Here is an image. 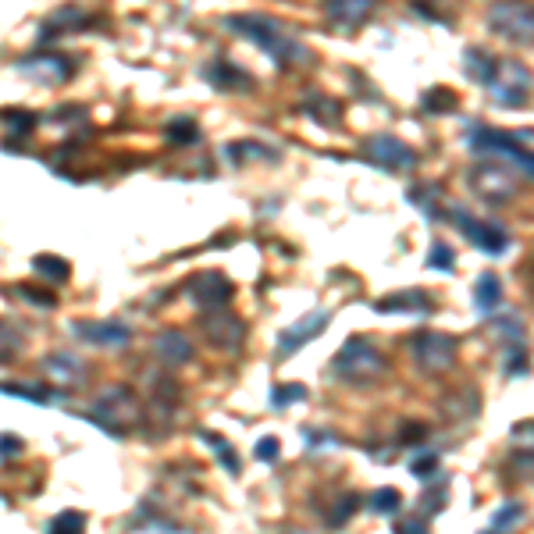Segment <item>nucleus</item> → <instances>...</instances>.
Returning <instances> with one entry per match:
<instances>
[{"label": "nucleus", "mask_w": 534, "mask_h": 534, "mask_svg": "<svg viewBox=\"0 0 534 534\" xmlns=\"http://www.w3.org/2000/svg\"><path fill=\"white\" fill-rule=\"evenodd\" d=\"M225 25L232 33H239L243 40H250L253 47L264 50L271 61L278 65H296V61H307V47H303L296 36H289L275 18H264V15H228Z\"/></svg>", "instance_id": "nucleus-1"}, {"label": "nucleus", "mask_w": 534, "mask_h": 534, "mask_svg": "<svg viewBox=\"0 0 534 534\" xmlns=\"http://www.w3.org/2000/svg\"><path fill=\"white\" fill-rule=\"evenodd\" d=\"M86 421L97 424V428L107 431L111 438H125L136 431L139 421H143V406H139L132 389L114 385V389L100 392V396L93 399V406L86 410Z\"/></svg>", "instance_id": "nucleus-2"}, {"label": "nucleus", "mask_w": 534, "mask_h": 534, "mask_svg": "<svg viewBox=\"0 0 534 534\" xmlns=\"http://www.w3.org/2000/svg\"><path fill=\"white\" fill-rule=\"evenodd\" d=\"M385 371H389L385 353L371 339H360V335H353L335 353V374L342 381H349V385H374L378 378H385Z\"/></svg>", "instance_id": "nucleus-3"}, {"label": "nucleus", "mask_w": 534, "mask_h": 534, "mask_svg": "<svg viewBox=\"0 0 534 534\" xmlns=\"http://www.w3.org/2000/svg\"><path fill=\"white\" fill-rule=\"evenodd\" d=\"M470 150H478V154H499L506 157V164H513L517 171H524L527 178H534V154L524 146V139L513 136V132H502V129H470L467 136Z\"/></svg>", "instance_id": "nucleus-4"}, {"label": "nucleus", "mask_w": 534, "mask_h": 534, "mask_svg": "<svg viewBox=\"0 0 534 534\" xmlns=\"http://www.w3.org/2000/svg\"><path fill=\"white\" fill-rule=\"evenodd\" d=\"M488 29L502 40L531 43L534 40V4L527 0H495L488 8Z\"/></svg>", "instance_id": "nucleus-5"}, {"label": "nucleus", "mask_w": 534, "mask_h": 534, "mask_svg": "<svg viewBox=\"0 0 534 534\" xmlns=\"http://www.w3.org/2000/svg\"><path fill=\"white\" fill-rule=\"evenodd\" d=\"M531 86H534V75L527 72L524 61L517 57H506L495 65V79L488 82L492 89V97L499 100V107H524L527 97H531Z\"/></svg>", "instance_id": "nucleus-6"}, {"label": "nucleus", "mask_w": 534, "mask_h": 534, "mask_svg": "<svg viewBox=\"0 0 534 534\" xmlns=\"http://www.w3.org/2000/svg\"><path fill=\"white\" fill-rule=\"evenodd\" d=\"M200 332L207 335L214 349L221 353H235V349L246 342V324L239 314H232L228 307H214V310H200Z\"/></svg>", "instance_id": "nucleus-7"}, {"label": "nucleus", "mask_w": 534, "mask_h": 534, "mask_svg": "<svg viewBox=\"0 0 534 534\" xmlns=\"http://www.w3.org/2000/svg\"><path fill=\"white\" fill-rule=\"evenodd\" d=\"M15 72L25 75V79L40 82V86H65L75 75V61L65 54H54V50H33L29 57L18 61Z\"/></svg>", "instance_id": "nucleus-8"}, {"label": "nucleus", "mask_w": 534, "mask_h": 534, "mask_svg": "<svg viewBox=\"0 0 534 534\" xmlns=\"http://www.w3.org/2000/svg\"><path fill=\"white\" fill-rule=\"evenodd\" d=\"M410 353H413L417 371L445 374L456 364V339H449V335H442V332H421V335H413Z\"/></svg>", "instance_id": "nucleus-9"}, {"label": "nucleus", "mask_w": 534, "mask_h": 534, "mask_svg": "<svg viewBox=\"0 0 534 534\" xmlns=\"http://www.w3.org/2000/svg\"><path fill=\"white\" fill-rule=\"evenodd\" d=\"M364 154L371 164H378L381 171H392V175H403L417 164V150L403 139L389 136V132H378L364 143Z\"/></svg>", "instance_id": "nucleus-10"}, {"label": "nucleus", "mask_w": 534, "mask_h": 534, "mask_svg": "<svg viewBox=\"0 0 534 534\" xmlns=\"http://www.w3.org/2000/svg\"><path fill=\"white\" fill-rule=\"evenodd\" d=\"M470 186H474V193L485 203L513 200V196H517V189H513V164H506V161L478 164V168L470 171Z\"/></svg>", "instance_id": "nucleus-11"}, {"label": "nucleus", "mask_w": 534, "mask_h": 534, "mask_svg": "<svg viewBox=\"0 0 534 534\" xmlns=\"http://www.w3.org/2000/svg\"><path fill=\"white\" fill-rule=\"evenodd\" d=\"M40 371H43V378H47L54 389L65 392V396L75 389H82V385L89 381V367L72 353H47L40 360Z\"/></svg>", "instance_id": "nucleus-12"}, {"label": "nucleus", "mask_w": 534, "mask_h": 534, "mask_svg": "<svg viewBox=\"0 0 534 534\" xmlns=\"http://www.w3.org/2000/svg\"><path fill=\"white\" fill-rule=\"evenodd\" d=\"M456 214V225H460V232L467 235L470 243L478 246V250H485L488 257H499V253H506V246H510V235H506V228L492 225V221H474L467 211H453Z\"/></svg>", "instance_id": "nucleus-13"}, {"label": "nucleus", "mask_w": 534, "mask_h": 534, "mask_svg": "<svg viewBox=\"0 0 534 534\" xmlns=\"http://www.w3.org/2000/svg\"><path fill=\"white\" fill-rule=\"evenodd\" d=\"M232 292H235V285L228 282V275H221V271H200V275L189 282V300L200 310L228 307Z\"/></svg>", "instance_id": "nucleus-14"}, {"label": "nucleus", "mask_w": 534, "mask_h": 534, "mask_svg": "<svg viewBox=\"0 0 534 534\" xmlns=\"http://www.w3.org/2000/svg\"><path fill=\"white\" fill-rule=\"evenodd\" d=\"M72 332H75V339L93 342V346H107V349L129 346L132 342V328L122 321H72Z\"/></svg>", "instance_id": "nucleus-15"}, {"label": "nucleus", "mask_w": 534, "mask_h": 534, "mask_svg": "<svg viewBox=\"0 0 534 534\" xmlns=\"http://www.w3.org/2000/svg\"><path fill=\"white\" fill-rule=\"evenodd\" d=\"M321 8H324V18H328L332 29L349 33V29H360V25L374 15L378 0H324Z\"/></svg>", "instance_id": "nucleus-16"}, {"label": "nucleus", "mask_w": 534, "mask_h": 534, "mask_svg": "<svg viewBox=\"0 0 534 534\" xmlns=\"http://www.w3.org/2000/svg\"><path fill=\"white\" fill-rule=\"evenodd\" d=\"M324 328H328V314H324V310H314V314H307L303 321H296L292 328H285V332L278 335V353H282V356L296 353L303 342L317 339Z\"/></svg>", "instance_id": "nucleus-17"}, {"label": "nucleus", "mask_w": 534, "mask_h": 534, "mask_svg": "<svg viewBox=\"0 0 534 534\" xmlns=\"http://www.w3.org/2000/svg\"><path fill=\"white\" fill-rule=\"evenodd\" d=\"M79 29H89L86 15H82L75 4H65V8H57L54 15H47V22H43V29H40V47H47V40H57V36H65V33H79Z\"/></svg>", "instance_id": "nucleus-18"}, {"label": "nucleus", "mask_w": 534, "mask_h": 534, "mask_svg": "<svg viewBox=\"0 0 534 534\" xmlns=\"http://www.w3.org/2000/svg\"><path fill=\"white\" fill-rule=\"evenodd\" d=\"M154 356L161 360V364H168V367H182V364H189L193 360V342L186 339L182 332H161L154 339Z\"/></svg>", "instance_id": "nucleus-19"}, {"label": "nucleus", "mask_w": 534, "mask_h": 534, "mask_svg": "<svg viewBox=\"0 0 534 534\" xmlns=\"http://www.w3.org/2000/svg\"><path fill=\"white\" fill-rule=\"evenodd\" d=\"M378 314H428L431 303H428V292L421 289H406V292H392V296H381L374 303Z\"/></svg>", "instance_id": "nucleus-20"}, {"label": "nucleus", "mask_w": 534, "mask_h": 534, "mask_svg": "<svg viewBox=\"0 0 534 534\" xmlns=\"http://www.w3.org/2000/svg\"><path fill=\"white\" fill-rule=\"evenodd\" d=\"M0 392L4 396H18L25 403H36V406H50V403H61L65 392L54 389V385H29V381H0Z\"/></svg>", "instance_id": "nucleus-21"}, {"label": "nucleus", "mask_w": 534, "mask_h": 534, "mask_svg": "<svg viewBox=\"0 0 534 534\" xmlns=\"http://www.w3.org/2000/svg\"><path fill=\"white\" fill-rule=\"evenodd\" d=\"M207 79L214 82L218 89H250V75L239 72L235 65H228V61H214L211 68H207Z\"/></svg>", "instance_id": "nucleus-22"}, {"label": "nucleus", "mask_w": 534, "mask_h": 534, "mask_svg": "<svg viewBox=\"0 0 534 534\" xmlns=\"http://www.w3.org/2000/svg\"><path fill=\"white\" fill-rule=\"evenodd\" d=\"M474 303H478V310L481 314H492L495 307L502 303V282H499V275H481L478 278V285H474Z\"/></svg>", "instance_id": "nucleus-23"}, {"label": "nucleus", "mask_w": 534, "mask_h": 534, "mask_svg": "<svg viewBox=\"0 0 534 534\" xmlns=\"http://www.w3.org/2000/svg\"><path fill=\"white\" fill-rule=\"evenodd\" d=\"M33 271L40 278H47V282H68L72 278V264H68L65 257H54V253H40V257H33Z\"/></svg>", "instance_id": "nucleus-24"}, {"label": "nucleus", "mask_w": 534, "mask_h": 534, "mask_svg": "<svg viewBox=\"0 0 534 534\" xmlns=\"http://www.w3.org/2000/svg\"><path fill=\"white\" fill-rule=\"evenodd\" d=\"M463 65H467V72H470V79L474 82H481V86H488V82L495 79V61L492 54H485V50H474L470 47L467 54H463Z\"/></svg>", "instance_id": "nucleus-25"}, {"label": "nucleus", "mask_w": 534, "mask_h": 534, "mask_svg": "<svg viewBox=\"0 0 534 534\" xmlns=\"http://www.w3.org/2000/svg\"><path fill=\"white\" fill-rule=\"evenodd\" d=\"M22 332H18L15 324L0 321V364H15V356L22 353Z\"/></svg>", "instance_id": "nucleus-26"}, {"label": "nucleus", "mask_w": 534, "mask_h": 534, "mask_svg": "<svg viewBox=\"0 0 534 534\" xmlns=\"http://www.w3.org/2000/svg\"><path fill=\"white\" fill-rule=\"evenodd\" d=\"M456 107V93L453 89H445V86H435L424 93V111L431 114H449Z\"/></svg>", "instance_id": "nucleus-27"}, {"label": "nucleus", "mask_w": 534, "mask_h": 534, "mask_svg": "<svg viewBox=\"0 0 534 534\" xmlns=\"http://www.w3.org/2000/svg\"><path fill=\"white\" fill-rule=\"evenodd\" d=\"M168 139L171 143H178V146H186V143H196L200 139V132H196V122L193 118H171L168 122Z\"/></svg>", "instance_id": "nucleus-28"}, {"label": "nucleus", "mask_w": 534, "mask_h": 534, "mask_svg": "<svg viewBox=\"0 0 534 534\" xmlns=\"http://www.w3.org/2000/svg\"><path fill=\"white\" fill-rule=\"evenodd\" d=\"M203 442H211L214 456H218L221 463H225V470H232V474H239V456L232 453V445L225 442L221 435H214V431H203Z\"/></svg>", "instance_id": "nucleus-29"}, {"label": "nucleus", "mask_w": 534, "mask_h": 534, "mask_svg": "<svg viewBox=\"0 0 534 534\" xmlns=\"http://www.w3.org/2000/svg\"><path fill=\"white\" fill-rule=\"evenodd\" d=\"M86 527V517H82L79 510H65V513H57L54 520L47 524V531L54 534H68V531H82Z\"/></svg>", "instance_id": "nucleus-30"}, {"label": "nucleus", "mask_w": 534, "mask_h": 534, "mask_svg": "<svg viewBox=\"0 0 534 534\" xmlns=\"http://www.w3.org/2000/svg\"><path fill=\"white\" fill-rule=\"evenodd\" d=\"M371 510L374 513H396L399 510V492L396 488H378L371 495Z\"/></svg>", "instance_id": "nucleus-31"}, {"label": "nucleus", "mask_w": 534, "mask_h": 534, "mask_svg": "<svg viewBox=\"0 0 534 534\" xmlns=\"http://www.w3.org/2000/svg\"><path fill=\"white\" fill-rule=\"evenodd\" d=\"M303 396H307V389H303V385H278V389L271 392V406H278V410H282V406L300 403Z\"/></svg>", "instance_id": "nucleus-32"}, {"label": "nucleus", "mask_w": 534, "mask_h": 534, "mask_svg": "<svg viewBox=\"0 0 534 534\" xmlns=\"http://www.w3.org/2000/svg\"><path fill=\"white\" fill-rule=\"evenodd\" d=\"M510 442L517 445L520 453H534V421L517 424V428H513V435H510Z\"/></svg>", "instance_id": "nucleus-33"}, {"label": "nucleus", "mask_w": 534, "mask_h": 534, "mask_svg": "<svg viewBox=\"0 0 534 534\" xmlns=\"http://www.w3.org/2000/svg\"><path fill=\"white\" fill-rule=\"evenodd\" d=\"M25 442L18 435H11V431H4L0 435V460H15V456H22Z\"/></svg>", "instance_id": "nucleus-34"}, {"label": "nucleus", "mask_w": 534, "mask_h": 534, "mask_svg": "<svg viewBox=\"0 0 534 534\" xmlns=\"http://www.w3.org/2000/svg\"><path fill=\"white\" fill-rule=\"evenodd\" d=\"M18 296L33 300V307H54V292L47 289H33V285H18Z\"/></svg>", "instance_id": "nucleus-35"}, {"label": "nucleus", "mask_w": 534, "mask_h": 534, "mask_svg": "<svg viewBox=\"0 0 534 534\" xmlns=\"http://www.w3.org/2000/svg\"><path fill=\"white\" fill-rule=\"evenodd\" d=\"M438 474V453H424L413 460V478H431Z\"/></svg>", "instance_id": "nucleus-36"}, {"label": "nucleus", "mask_w": 534, "mask_h": 534, "mask_svg": "<svg viewBox=\"0 0 534 534\" xmlns=\"http://www.w3.org/2000/svg\"><path fill=\"white\" fill-rule=\"evenodd\" d=\"M453 264H456V260H453V253H449V246H445V243L431 246V267H445V271H449Z\"/></svg>", "instance_id": "nucleus-37"}, {"label": "nucleus", "mask_w": 534, "mask_h": 534, "mask_svg": "<svg viewBox=\"0 0 534 534\" xmlns=\"http://www.w3.org/2000/svg\"><path fill=\"white\" fill-rule=\"evenodd\" d=\"M257 460H264V463L278 460V438H260V442H257Z\"/></svg>", "instance_id": "nucleus-38"}, {"label": "nucleus", "mask_w": 534, "mask_h": 534, "mask_svg": "<svg viewBox=\"0 0 534 534\" xmlns=\"http://www.w3.org/2000/svg\"><path fill=\"white\" fill-rule=\"evenodd\" d=\"M520 520V506H510V510H499L492 517V531H499V527H510V524H517Z\"/></svg>", "instance_id": "nucleus-39"}, {"label": "nucleus", "mask_w": 534, "mask_h": 534, "mask_svg": "<svg viewBox=\"0 0 534 534\" xmlns=\"http://www.w3.org/2000/svg\"><path fill=\"white\" fill-rule=\"evenodd\" d=\"M353 510H356V499H346V506H342L339 513H332V517H328V524H346Z\"/></svg>", "instance_id": "nucleus-40"}]
</instances>
